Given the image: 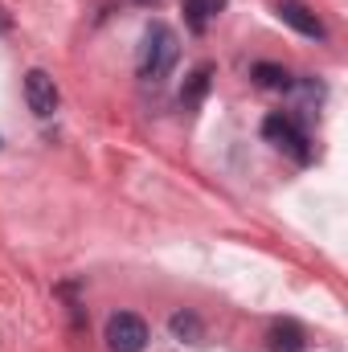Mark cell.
Masks as SVG:
<instances>
[{"label": "cell", "instance_id": "cell-1", "mask_svg": "<svg viewBox=\"0 0 348 352\" xmlns=\"http://www.w3.org/2000/svg\"><path fill=\"white\" fill-rule=\"evenodd\" d=\"M176 58H180V41H176L173 29H168L164 21L148 25L144 50H140V78H144V82H164V78L173 74Z\"/></svg>", "mask_w": 348, "mask_h": 352}, {"label": "cell", "instance_id": "cell-2", "mask_svg": "<svg viewBox=\"0 0 348 352\" xmlns=\"http://www.w3.org/2000/svg\"><path fill=\"white\" fill-rule=\"evenodd\" d=\"M262 135H266V144H274L279 152L295 156L299 164L312 160V140H307L303 123H299L291 111H274V115H266V119H262Z\"/></svg>", "mask_w": 348, "mask_h": 352}, {"label": "cell", "instance_id": "cell-3", "mask_svg": "<svg viewBox=\"0 0 348 352\" xmlns=\"http://www.w3.org/2000/svg\"><path fill=\"white\" fill-rule=\"evenodd\" d=\"M148 344V324L135 311H119L107 320V349L111 352H144Z\"/></svg>", "mask_w": 348, "mask_h": 352}, {"label": "cell", "instance_id": "cell-4", "mask_svg": "<svg viewBox=\"0 0 348 352\" xmlns=\"http://www.w3.org/2000/svg\"><path fill=\"white\" fill-rule=\"evenodd\" d=\"M25 102H29V111H33L37 119H50V115L58 111V102H62L58 82H54L45 70H29V74H25Z\"/></svg>", "mask_w": 348, "mask_h": 352}, {"label": "cell", "instance_id": "cell-5", "mask_svg": "<svg viewBox=\"0 0 348 352\" xmlns=\"http://www.w3.org/2000/svg\"><path fill=\"white\" fill-rule=\"evenodd\" d=\"M279 16H283V25H291V29H295V33H303V37H316V41H324V37H328L324 21H320L303 0H279Z\"/></svg>", "mask_w": 348, "mask_h": 352}, {"label": "cell", "instance_id": "cell-6", "mask_svg": "<svg viewBox=\"0 0 348 352\" xmlns=\"http://www.w3.org/2000/svg\"><path fill=\"white\" fill-rule=\"evenodd\" d=\"M226 12V0H184V21L193 33H205L209 21H217Z\"/></svg>", "mask_w": 348, "mask_h": 352}, {"label": "cell", "instance_id": "cell-7", "mask_svg": "<svg viewBox=\"0 0 348 352\" xmlns=\"http://www.w3.org/2000/svg\"><path fill=\"white\" fill-rule=\"evenodd\" d=\"M270 352H303V328L283 320L270 328Z\"/></svg>", "mask_w": 348, "mask_h": 352}, {"label": "cell", "instance_id": "cell-8", "mask_svg": "<svg viewBox=\"0 0 348 352\" xmlns=\"http://www.w3.org/2000/svg\"><path fill=\"white\" fill-rule=\"evenodd\" d=\"M250 78L259 82L262 90H291V74H287V66H274V62H259L254 70H250Z\"/></svg>", "mask_w": 348, "mask_h": 352}, {"label": "cell", "instance_id": "cell-9", "mask_svg": "<svg viewBox=\"0 0 348 352\" xmlns=\"http://www.w3.org/2000/svg\"><path fill=\"white\" fill-rule=\"evenodd\" d=\"M209 78H213V66H197V70L188 74L184 90H180V107H197V102L205 98V90H209Z\"/></svg>", "mask_w": 348, "mask_h": 352}, {"label": "cell", "instance_id": "cell-10", "mask_svg": "<svg viewBox=\"0 0 348 352\" xmlns=\"http://www.w3.org/2000/svg\"><path fill=\"white\" fill-rule=\"evenodd\" d=\"M168 332H173L176 340H188V344H197L205 328H201V320H197L193 311H176L173 320H168Z\"/></svg>", "mask_w": 348, "mask_h": 352}, {"label": "cell", "instance_id": "cell-11", "mask_svg": "<svg viewBox=\"0 0 348 352\" xmlns=\"http://www.w3.org/2000/svg\"><path fill=\"white\" fill-rule=\"evenodd\" d=\"M8 29H12V21H8V12L0 8V33H8Z\"/></svg>", "mask_w": 348, "mask_h": 352}, {"label": "cell", "instance_id": "cell-12", "mask_svg": "<svg viewBox=\"0 0 348 352\" xmlns=\"http://www.w3.org/2000/svg\"><path fill=\"white\" fill-rule=\"evenodd\" d=\"M144 4H156V0H144Z\"/></svg>", "mask_w": 348, "mask_h": 352}]
</instances>
